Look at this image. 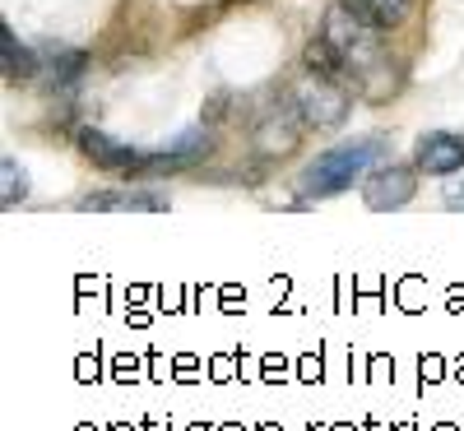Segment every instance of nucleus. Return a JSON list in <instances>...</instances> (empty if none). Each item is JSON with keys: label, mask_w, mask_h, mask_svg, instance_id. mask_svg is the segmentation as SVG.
<instances>
[{"label": "nucleus", "mask_w": 464, "mask_h": 431, "mask_svg": "<svg viewBox=\"0 0 464 431\" xmlns=\"http://www.w3.org/2000/svg\"><path fill=\"white\" fill-rule=\"evenodd\" d=\"M325 43L339 52L343 70L358 74V80H372V74L385 70V52H381V37L376 24L358 10V5H330L325 10Z\"/></svg>", "instance_id": "f257e3e1"}, {"label": "nucleus", "mask_w": 464, "mask_h": 431, "mask_svg": "<svg viewBox=\"0 0 464 431\" xmlns=\"http://www.w3.org/2000/svg\"><path fill=\"white\" fill-rule=\"evenodd\" d=\"M385 158V144L381 139H362V144H339V148H325L321 158L302 172V195H339L343 186H353L367 168H376Z\"/></svg>", "instance_id": "f03ea898"}, {"label": "nucleus", "mask_w": 464, "mask_h": 431, "mask_svg": "<svg viewBox=\"0 0 464 431\" xmlns=\"http://www.w3.org/2000/svg\"><path fill=\"white\" fill-rule=\"evenodd\" d=\"M288 102L297 107L302 126H316V130H330L348 116V93L334 84V74H316V70L302 74V80L293 84Z\"/></svg>", "instance_id": "7ed1b4c3"}, {"label": "nucleus", "mask_w": 464, "mask_h": 431, "mask_svg": "<svg viewBox=\"0 0 464 431\" xmlns=\"http://www.w3.org/2000/svg\"><path fill=\"white\" fill-rule=\"evenodd\" d=\"M297 107L288 102V107H269V111H260V121H256V144H260V153H293V144H297Z\"/></svg>", "instance_id": "20e7f679"}, {"label": "nucleus", "mask_w": 464, "mask_h": 431, "mask_svg": "<svg viewBox=\"0 0 464 431\" xmlns=\"http://www.w3.org/2000/svg\"><path fill=\"white\" fill-rule=\"evenodd\" d=\"M80 148L89 153V158H93L98 168H107V172H140V168L149 163L140 148L116 144V139H107L102 130H80Z\"/></svg>", "instance_id": "39448f33"}, {"label": "nucleus", "mask_w": 464, "mask_h": 431, "mask_svg": "<svg viewBox=\"0 0 464 431\" xmlns=\"http://www.w3.org/2000/svg\"><path fill=\"white\" fill-rule=\"evenodd\" d=\"M418 168L432 172V177L459 172V168H464V139H459V135H446V130L422 135V139H418Z\"/></svg>", "instance_id": "423d86ee"}, {"label": "nucleus", "mask_w": 464, "mask_h": 431, "mask_svg": "<svg viewBox=\"0 0 464 431\" xmlns=\"http://www.w3.org/2000/svg\"><path fill=\"white\" fill-rule=\"evenodd\" d=\"M413 200V172L409 168H381L367 181V205L372 209H400Z\"/></svg>", "instance_id": "0eeeda50"}, {"label": "nucleus", "mask_w": 464, "mask_h": 431, "mask_svg": "<svg viewBox=\"0 0 464 431\" xmlns=\"http://www.w3.org/2000/svg\"><path fill=\"white\" fill-rule=\"evenodd\" d=\"M200 153H209V135H205V130H186V135H177L163 153H153L144 168H181V163H190V158H200Z\"/></svg>", "instance_id": "6e6552de"}, {"label": "nucleus", "mask_w": 464, "mask_h": 431, "mask_svg": "<svg viewBox=\"0 0 464 431\" xmlns=\"http://www.w3.org/2000/svg\"><path fill=\"white\" fill-rule=\"evenodd\" d=\"M0 52H5V80L14 84H24V80H33L37 74V61H33V52L28 47H19V37L10 33V28H0Z\"/></svg>", "instance_id": "1a4fd4ad"}, {"label": "nucleus", "mask_w": 464, "mask_h": 431, "mask_svg": "<svg viewBox=\"0 0 464 431\" xmlns=\"http://www.w3.org/2000/svg\"><path fill=\"white\" fill-rule=\"evenodd\" d=\"M348 5H358L376 28H391V24H400V19L409 14L413 0H348Z\"/></svg>", "instance_id": "9d476101"}, {"label": "nucleus", "mask_w": 464, "mask_h": 431, "mask_svg": "<svg viewBox=\"0 0 464 431\" xmlns=\"http://www.w3.org/2000/svg\"><path fill=\"white\" fill-rule=\"evenodd\" d=\"M24 195H28V177H24L14 163H5V205L24 200Z\"/></svg>", "instance_id": "9b49d317"}]
</instances>
